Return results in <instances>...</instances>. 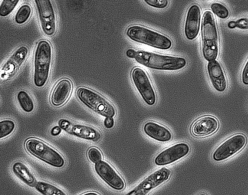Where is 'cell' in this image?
<instances>
[{
  "instance_id": "1",
  "label": "cell",
  "mask_w": 248,
  "mask_h": 195,
  "mask_svg": "<svg viewBox=\"0 0 248 195\" xmlns=\"http://www.w3.org/2000/svg\"><path fill=\"white\" fill-rule=\"evenodd\" d=\"M126 55L139 64L153 69L174 71L184 68L186 59L181 56L165 55L144 50L128 49Z\"/></svg>"
},
{
  "instance_id": "2",
  "label": "cell",
  "mask_w": 248,
  "mask_h": 195,
  "mask_svg": "<svg viewBox=\"0 0 248 195\" xmlns=\"http://www.w3.org/2000/svg\"><path fill=\"white\" fill-rule=\"evenodd\" d=\"M52 60V48L46 40H40L36 44L34 54L33 83L36 87L44 86L50 73Z\"/></svg>"
},
{
  "instance_id": "3",
  "label": "cell",
  "mask_w": 248,
  "mask_h": 195,
  "mask_svg": "<svg viewBox=\"0 0 248 195\" xmlns=\"http://www.w3.org/2000/svg\"><path fill=\"white\" fill-rule=\"evenodd\" d=\"M202 53L208 62L216 60L218 54V35L215 17L210 10L203 15L201 27Z\"/></svg>"
},
{
  "instance_id": "4",
  "label": "cell",
  "mask_w": 248,
  "mask_h": 195,
  "mask_svg": "<svg viewBox=\"0 0 248 195\" xmlns=\"http://www.w3.org/2000/svg\"><path fill=\"white\" fill-rule=\"evenodd\" d=\"M126 34L131 40L160 49H170L172 42L167 36L140 25H132L127 28Z\"/></svg>"
},
{
  "instance_id": "5",
  "label": "cell",
  "mask_w": 248,
  "mask_h": 195,
  "mask_svg": "<svg viewBox=\"0 0 248 195\" xmlns=\"http://www.w3.org/2000/svg\"><path fill=\"white\" fill-rule=\"evenodd\" d=\"M76 94L80 101L95 113L106 117H113L115 115L114 105L95 91L80 86L77 89Z\"/></svg>"
},
{
  "instance_id": "6",
  "label": "cell",
  "mask_w": 248,
  "mask_h": 195,
  "mask_svg": "<svg viewBox=\"0 0 248 195\" xmlns=\"http://www.w3.org/2000/svg\"><path fill=\"white\" fill-rule=\"evenodd\" d=\"M25 147L29 153L50 165L61 168L65 164L64 157L58 150L38 138H28Z\"/></svg>"
},
{
  "instance_id": "7",
  "label": "cell",
  "mask_w": 248,
  "mask_h": 195,
  "mask_svg": "<svg viewBox=\"0 0 248 195\" xmlns=\"http://www.w3.org/2000/svg\"><path fill=\"white\" fill-rule=\"evenodd\" d=\"M248 142L246 135L241 132L234 133L221 142L212 153V159L217 162H223L242 150Z\"/></svg>"
},
{
  "instance_id": "8",
  "label": "cell",
  "mask_w": 248,
  "mask_h": 195,
  "mask_svg": "<svg viewBox=\"0 0 248 195\" xmlns=\"http://www.w3.org/2000/svg\"><path fill=\"white\" fill-rule=\"evenodd\" d=\"M132 81L143 101L148 105H155L157 96L147 73L140 67H134L131 73Z\"/></svg>"
},
{
  "instance_id": "9",
  "label": "cell",
  "mask_w": 248,
  "mask_h": 195,
  "mask_svg": "<svg viewBox=\"0 0 248 195\" xmlns=\"http://www.w3.org/2000/svg\"><path fill=\"white\" fill-rule=\"evenodd\" d=\"M171 171L162 167L151 173L124 195H147L152 190L167 181Z\"/></svg>"
},
{
  "instance_id": "10",
  "label": "cell",
  "mask_w": 248,
  "mask_h": 195,
  "mask_svg": "<svg viewBox=\"0 0 248 195\" xmlns=\"http://www.w3.org/2000/svg\"><path fill=\"white\" fill-rule=\"evenodd\" d=\"M35 3L44 32L52 36L57 29V18L53 4L49 0H35Z\"/></svg>"
},
{
  "instance_id": "11",
  "label": "cell",
  "mask_w": 248,
  "mask_h": 195,
  "mask_svg": "<svg viewBox=\"0 0 248 195\" xmlns=\"http://www.w3.org/2000/svg\"><path fill=\"white\" fill-rule=\"evenodd\" d=\"M59 126L68 133L89 141L97 142L101 138L100 131L91 126L73 122L66 118L60 119Z\"/></svg>"
},
{
  "instance_id": "12",
  "label": "cell",
  "mask_w": 248,
  "mask_h": 195,
  "mask_svg": "<svg viewBox=\"0 0 248 195\" xmlns=\"http://www.w3.org/2000/svg\"><path fill=\"white\" fill-rule=\"evenodd\" d=\"M190 151L187 143H177L160 151L155 158L154 163L159 166L171 164L187 156Z\"/></svg>"
},
{
  "instance_id": "13",
  "label": "cell",
  "mask_w": 248,
  "mask_h": 195,
  "mask_svg": "<svg viewBox=\"0 0 248 195\" xmlns=\"http://www.w3.org/2000/svg\"><path fill=\"white\" fill-rule=\"evenodd\" d=\"M94 167L97 174L111 188L117 191L124 188V179L109 163L102 160L95 163Z\"/></svg>"
},
{
  "instance_id": "14",
  "label": "cell",
  "mask_w": 248,
  "mask_h": 195,
  "mask_svg": "<svg viewBox=\"0 0 248 195\" xmlns=\"http://www.w3.org/2000/svg\"><path fill=\"white\" fill-rule=\"evenodd\" d=\"M28 51L26 46H21L13 52L1 69V80H8L16 74L26 61Z\"/></svg>"
},
{
  "instance_id": "15",
  "label": "cell",
  "mask_w": 248,
  "mask_h": 195,
  "mask_svg": "<svg viewBox=\"0 0 248 195\" xmlns=\"http://www.w3.org/2000/svg\"><path fill=\"white\" fill-rule=\"evenodd\" d=\"M219 128L217 118L205 115L199 117L191 127V134L195 137L201 138L211 135L216 133Z\"/></svg>"
},
{
  "instance_id": "16",
  "label": "cell",
  "mask_w": 248,
  "mask_h": 195,
  "mask_svg": "<svg viewBox=\"0 0 248 195\" xmlns=\"http://www.w3.org/2000/svg\"><path fill=\"white\" fill-rule=\"evenodd\" d=\"M201 18L202 11L200 6L192 5L188 9L185 23L184 33L187 39L192 40L198 35Z\"/></svg>"
},
{
  "instance_id": "17",
  "label": "cell",
  "mask_w": 248,
  "mask_h": 195,
  "mask_svg": "<svg viewBox=\"0 0 248 195\" xmlns=\"http://www.w3.org/2000/svg\"><path fill=\"white\" fill-rule=\"evenodd\" d=\"M73 84L68 78H62L54 86L50 95L52 105L59 107L63 105L70 98L72 92Z\"/></svg>"
},
{
  "instance_id": "18",
  "label": "cell",
  "mask_w": 248,
  "mask_h": 195,
  "mask_svg": "<svg viewBox=\"0 0 248 195\" xmlns=\"http://www.w3.org/2000/svg\"><path fill=\"white\" fill-rule=\"evenodd\" d=\"M207 71L213 88L219 92L225 91L227 87V81L224 71L218 61L216 60L208 62Z\"/></svg>"
},
{
  "instance_id": "19",
  "label": "cell",
  "mask_w": 248,
  "mask_h": 195,
  "mask_svg": "<svg viewBox=\"0 0 248 195\" xmlns=\"http://www.w3.org/2000/svg\"><path fill=\"white\" fill-rule=\"evenodd\" d=\"M143 130L148 136L158 142H168L172 138V134L168 128L155 121L146 122Z\"/></svg>"
},
{
  "instance_id": "20",
  "label": "cell",
  "mask_w": 248,
  "mask_h": 195,
  "mask_svg": "<svg viewBox=\"0 0 248 195\" xmlns=\"http://www.w3.org/2000/svg\"><path fill=\"white\" fill-rule=\"evenodd\" d=\"M13 172L26 184L34 187L36 179L28 166L22 162L17 161L12 166Z\"/></svg>"
},
{
  "instance_id": "21",
  "label": "cell",
  "mask_w": 248,
  "mask_h": 195,
  "mask_svg": "<svg viewBox=\"0 0 248 195\" xmlns=\"http://www.w3.org/2000/svg\"><path fill=\"white\" fill-rule=\"evenodd\" d=\"M34 187L42 195H67L59 187L45 181H37Z\"/></svg>"
},
{
  "instance_id": "22",
  "label": "cell",
  "mask_w": 248,
  "mask_h": 195,
  "mask_svg": "<svg viewBox=\"0 0 248 195\" xmlns=\"http://www.w3.org/2000/svg\"><path fill=\"white\" fill-rule=\"evenodd\" d=\"M16 97L20 107L24 112L31 113L34 110L35 103L32 98L26 91H19Z\"/></svg>"
},
{
  "instance_id": "23",
  "label": "cell",
  "mask_w": 248,
  "mask_h": 195,
  "mask_svg": "<svg viewBox=\"0 0 248 195\" xmlns=\"http://www.w3.org/2000/svg\"><path fill=\"white\" fill-rule=\"evenodd\" d=\"M31 15V8L29 4L22 5L17 11L15 17V22L22 24L28 21Z\"/></svg>"
},
{
  "instance_id": "24",
  "label": "cell",
  "mask_w": 248,
  "mask_h": 195,
  "mask_svg": "<svg viewBox=\"0 0 248 195\" xmlns=\"http://www.w3.org/2000/svg\"><path fill=\"white\" fill-rule=\"evenodd\" d=\"M16 124L10 119H6L0 122V139L6 138L10 135L16 128Z\"/></svg>"
},
{
  "instance_id": "25",
  "label": "cell",
  "mask_w": 248,
  "mask_h": 195,
  "mask_svg": "<svg viewBox=\"0 0 248 195\" xmlns=\"http://www.w3.org/2000/svg\"><path fill=\"white\" fill-rule=\"evenodd\" d=\"M19 2V0H3L0 6V16L5 17L8 16L14 10Z\"/></svg>"
},
{
  "instance_id": "26",
  "label": "cell",
  "mask_w": 248,
  "mask_h": 195,
  "mask_svg": "<svg viewBox=\"0 0 248 195\" xmlns=\"http://www.w3.org/2000/svg\"><path fill=\"white\" fill-rule=\"evenodd\" d=\"M212 12L221 19H226L229 16V11L223 4L214 2L210 5Z\"/></svg>"
},
{
  "instance_id": "27",
  "label": "cell",
  "mask_w": 248,
  "mask_h": 195,
  "mask_svg": "<svg viewBox=\"0 0 248 195\" xmlns=\"http://www.w3.org/2000/svg\"><path fill=\"white\" fill-rule=\"evenodd\" d=\"M87 156L89 160L94 163L99 162L103 160L102 152L98 148L95 146L91 147L88 149Z\"/></svg>"
},
{
  "instance_id": "28",
  "label": "cell",
  "mask_w": 248,
  "mask_h": 195,
  "mask_svg": "<svg viewBox=\"0 0 248 195\" xmlns=\"http://www.w3.org/2000/svg\"><path fill=\"white\" fill-rule=\"evenodd\" d=\"M144 1L148 5L159 9L165 8L169 4L167 0H144Z\"/></svg>"
},
{
  "instance_id": "29",
  "label": "cell",
  "mask_w": 248,
  "mask_h": 195,
  "mask_svg": "<svg viewBox=\"0 0 248 195\" xmlns=\"http://www.w3.org/2000/svg\"><path fill=\"white\" fill-rule=\"evenodd\" d=\"M241 81L244 85H248V58L242 70Z\"/></svg>"
},
{
  "instance_id": "30",
  "label": "cell",
  "mask_w": 248,
  "mask_h": 195,
  "mask_svg": "<svg viewBox=\"0 0 248 195\" xmlns=\"http://www.w3.org/2000/svg\"><path fill=\"white\" fill-rule=\"evenodd\" d=\"M236 27L242 30L248 29V17L241 18L236 21Z\"/></svg>"
},
{
  "instance_id": "31",
  "label": "cell",
  "mask_w": 248,
  "mask_h": 195,
  "mask_svg": "<svg viewBox=\"0 0 248 195\" xmlns=\"http://www.w3.org/2000/svg\"><path fill=\"white\" fill-rule=\"evenodd\" d=\"M104 125L105 127L108 129L112 128L114 125V120L113 117H106L104 121Z\"/></svg>"
},
{
  "instance_id": "32",
  "label": "cell",
  "mask_w": 248,
  "mask_h": 195,
  "mask_svg": "<svg viewBox=\"0 0 248 195\" xmlns=\"http://www.w3.org/2000/svg\"><path fill=\"white\" fill-rule=\"evenodd\" d=\"M62 130L59 126H55L51 129L50 133L53 136H57L61 133Z\"/></svg>"
},
{
  "instance_id": "33",
  "label": "cell",
  "mask_w": 248,
  "mask_h": 195,
  "mask_svg": "<svg viewBox=\"0 0 248 195\" xmlns=\"http://www.w3.org/2000/svg\"><path fill=\"white\" fill-rule=\"evenodd\" d=\"M228 26L230 29H233L236 27V21H230L228 24Z\"/></svg>"
},
{
  "instance_id": "34",
  "label": "cell",
  "mask_w": 248,
  "mask_h": 195,
  "mask_svg": "<svg viewBox=\"0 0 248 195\" xmlns=\"http://www.w3.org/2000/svg\"><path fill=\"white\" fill-rule=\"evenodd\" d=\"M80 195H100V194L95 191H89L84 193Z\"/></svg>"
},
{
  "instance_id": "35",
  "label": "cell",
  "mask_w": 248,
  "mask_h": 195,
  "mask_svg": "<svg viewBox=\"0 0 248 195\" xmlns=\"http://www.w3.org/2000/svg\"><path fill=\"white\" fill-rule=\"evenodd\" d=\"M198 195H208L205 193H201L199 194Z\"/></svg>"
}]
</instances>
